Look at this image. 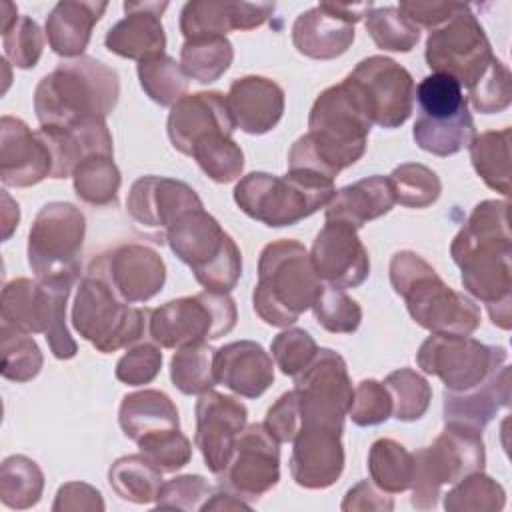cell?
Returning a JSON list of instances; mask_svg holds the SVG:
<instances>
[{"instance_id":"obj_1","label":"cell","mask_w":512,"mask_h":512,"mask_svg":"<svg viewBox=\"0 0 512 512\" xmlns=\"http://www.w3.org/2000/svg\"><path fill=\"white\" fill-rule=\"evenodd\" d=\"M370 128L372 120L358 92L344 78L314 100L308 132L290 148L288 170H310L334 180L362 158Z\"/></svg>"},{"instance_id":"obj_2","label":"cell","mask_w":512,"mask_h":512,"mask_svg":"<svg viewBox=\"0 0 512 512\" xmlns=\"http://www.w3.org/2000/svg\"><path fill=\"white\" fill-rule=\"evenodd\" d=\"M466 292L484 304L512 302V240L508 200H484L474 206L450 244Z\"/></svg>"},{"instance_id":"obj_3","label":"cell","mask_w":512,"mask_h":512,"mask_svg":"<svg viewBox=\"0 0 512 512\" xmlns=\"http://www.w3.org/2000/svg\"><path fill=\"white\" fill-rule=\"evenodd\" d=\"M120 96L114 68L80 56L60 62L34 90V112L40 128H70L90 120H106Z\"/></svg>"},{"instance_id":"obj_4","label":"cell","mask_w":512,"mask_h":512,"mask_svg":"<svg viewBox=\"0 0 512 512\" xmlns=\"http://www.w3.org/2000/svg\"><path fill=\"white\" fill-rule=\"evenodd\" d=\"M390 284L404 298L412 320L432 334L470 336L480 326V308L452 290L416 252L400 250L390 260Z\"/></svg>"},{"instance_id":"obj_5","label":"cell","mask_w":512,"mask_h":512,"mask_svg":"<svg viewBox=\"0 0 512 512\" xmlns=\"http://www.w3.org/2000/svg\"><path fill=\"white\" fill-rule=\"evenodd\" d=\"M320 288V278L304 244L282 238L262 248L252 304L266 324L288 328L302 312L312 308Z\"/></svg>"},{"instance_id":"obj_6","label":"cell","mask_w":512,"mask_h":512,"mask_svg":"<svg viewBox=\"0 0 512 512\" xmlns=\"http://www.w3.org/2000/svg\"><path fill=\"white\" fill-rule=\"evenodd\" d=\"M334 194V180L310 170H288L286 176L250 172L234 186L238 208L270 228L298 224L324 208Z\"/></svg>"},{"instance_id":"obj_7","label":"cell","mask_w":512,"mask_h":512,"mask_svg":"<svg viewBox=\"0 0 512 512\" xmlns=\"http://www.w3.org/2000/svg\"><path fill=\"white\" fill-rule=\"evenodd\" d=\"M74 278H16L2 290V324L44 334L58 360H70L78 344L66 326V302Z\"/></svg>"},{"instance_id":"obj_8","label":"cell","mask_w":512,"mask_h":512,"mask_svg":"<svg viewBox=\"0 0 512 512\" xmlns=\"http://www.w3.org/2000/svg\"><path fill=\"white\" fill-rule=\"evenodd\" d=\"M166 242L204 290L230 292L236 286L242 274L240 248L204 208L184 214L168 230Z\"/></svg>"},{"instance_id":"obj_9","label":"cell","mask_w":512,"mask_h":512,"mask_svg":"<svg viewBox=\"0 0 512 512\" xmlns=\"http://www.w3.org/2000/svg\"><path fill=\"white\" fill-rule=\"evenodd\" d=\"M150 312L130 306L102 276L86 270L74 296L72 326L98 352L110 354L144 336Z\"/></svg>"},{"instance_id":"obj_10","label":"cell","mask_w":512,"mask_h":512,"mask_svg":"<svg viewBox=\"0 0 512 512\" xmlns=\"http://www.w3.org/2000/svg\"><path fill=\"white\" fill-rule=\"evenodd\" d=\"M412 456L414 476L410 502L418 510H432L438 504L444 484H456L468 474L484 470L486 452L482 430L446 424L430 446L420 448Z\"/></svg>"},{"instance_id":"obj_11","label":"cell","mask_w":512,"mask_h":512,"mask_svg":"<svg viewBox=\"0 0 512 512\" xmlns=\"http://www.w3.org/2000/svg\"><path fill=\"white\" fill-rule=\"evenodd\" d=\"M238 320L236 304L228 292L204 290L162 304L150 312L148 334L160 348H184L190 344L226 336Z\"/></svg>"},{"instance_id":"obj_12","label":"cell","mask_w":512,"mask_h":512,"mask_svg":"<svg viewBox=\"0 0 512 512\" xmlns=\"http://www.w3.org/2000/svg\"><path fill=\"white\" fill-rule=\"evenodd\" d=\"M84 214L70 202H48L28 232V264L36 278H78Z\"/></svg>"},{"instance_id":"obj_13","label":"cell","mask_w":512,"mask_h":512,"mask_svg":"<svg viewBox=\"0 0 512 512\" xmlns=\"http://www.w3.org/2000/svg\"><path fill=\"white\" fill-rule=\"evenodd\" d=\"M424 58L430 70L452 76L466 90L472 88L496 60L490 40L468 4L444 24L430 30Z\"/></svg>"},{"instance_id":"obj_14","label":"cell","mask_w":512,"mask_h":512,"mask_svg":"<svg viewBox=\"0 0 512 512\" xmlns=\"http://www.w3.org/2000/svg\"><path fill=\"white\" fill-rule=\"evenodd\" d=\"M506 358L504 346H490L458 334H432L416 354L418 366L426 374L438 376L450 392H464L482 384L506 364Z\"/></svg>"},{"instance_id":"obj_15","label":"cell","mask_w":512,"mask_h":512,"mask_svg":"<svg viewBox=\"0 0 512 512\" xmlns=\"http://www.w3.org/2000/svg\"><path fill=\"white\" fill-rule=\"evenodd\" d=\"M294 390L300 404V426L318 424L344 430L354 388L338 352L318 348L312 362L294 376Z\"/></svg>"},{"instance_id":"obj_16","label":"cell","mask_w":512,"mask_h":512,"mask_svg":"<svg viewBox=\"0 0 512 512\" xmlns=\"http://www.w3.org/2000/svg\"><path fill=\"white\" fill-rule=\"evenodd\" d=\"M346 80L358 92L372 124L382 128L402 126L414 108L412 74L386 56H368L356 64Z\"/></svg>"},{"instance_id":"obj_17","label":"cell","mask_w":512,"mask_h":512,"mask_svg":"<svg viewBox=\"0 0 512 512\" xmlns=\"http://www.w3.org/2000/svg\"><path fill=\"white\" fill-rule=\"evenodd\" d=\"M218 478L220 488L248 504L262 498L278 484L280 448L264 424H250L240 432L230 462Z\"/></svg>"},{"instance_id":"obj_18","label":"cell","mask_w":512,"mask_h":512,"mask_svg":"<svg viewBox=\"0 0 512 512\" xmlns=\"http://www.w3.org/2000/svg\"><path fill=\"white\" fill-rule=\"evenodd\" d=\"M204 208L200 196L182 180L166 176H140L128 192L126 212L136 228L154 242H166L168 230L188 212Z\"/></svg>"},{"instance_id":"obj_19","label":"cell","mask_w":512,"mask_h":512,"mask_svg":"<svg viewBox=\"0 0 512 512\" xmlns=\"http://www.w3.org/2000/svg\"><path fill=\"white\" fill-rule=\"evenodd\" d=\"M370 8L372 2H320L296 18L292 26V44L300 54L314 60L338 58L354 42V24L360 22Z\"/></svg>"},{"instance_id":"obj_20","label":"cell","mask_w":512,"mask_h":512,"mask_svg":"<svg viewBox=\"0 0 512 512\" xmlns=\"http://www.w3.org/2000/svg\"><path fill=\"white\" fill-rule=\"evenodd\" d=\"M128 304L154 298L166 282V264L160 254L144 244H122L102 252L88 264Z\"/></svg>"},{"instance_id":"obj_21","label":"cell","mask_w":512,"mask_h":512,"mask_svg":"<svg viewBox=\"0 0 512 512\" xmlns=\"http://www.w3.org/2000/svg\"><path fill=\"white\" fill-rule=\"evenodd\" d=\"M194 412V444L204 458V466L218 476L228 466L236 438L246 428L248 410L234 396L208 390L200 394Z\"/></svg>"},{"instance_id":"obj_22","label":"cell","mask_w":512,"mask_h":512,"mask_svg":"<svg viewBox=\"0 0 512 512\" xmlns=\"http://www.w3.org/2000/svg\"><path fill=\"white\" fill-rule=\"evenodd\" d=\"M310 262L320 280L334 288H356L370 274V258L358 230L342 222H326L316 234Z\"/></svg>"},{"instance_id":"obj_23","label":"cell","mask_w":512,"mask_h":512,"mask_svg":"<svg viewBox=\"0 0 512 512\" xmlns=\"http://www.w3.org/2000/svg\"><path fill=\"white\" fill-rule=\"evenodd\" d=\"M54 158L42 132L14 116L0 120V180L4 186L26 188L52 178Z\"/></svg>"},{"instance_id":"obj_24","label":"cell","mask_w":512,"mask_h":512,"mask_svg":"<svg viewBox=\"0 0 512 512\" xmlns=\"http://www.w3.org/2000/svg\"><path fill=\"white\" fill-rule=\"evenodd\" d=\"M292 444L290 474L298 486L322 490L336 484L344 470L342 430L302 424Z\"/></svg>"},{"instance_id":"obj_25","label":"cell","mask_w":512,"mask_h":512,"mask_svg":"<svg viewBox=\"0 0 512 512\" xmlns=\"http://www.w3.org/2000/svg\"><path fill=\"white\" fill-rule=\"evenodd\" d=\"M168 138L172 146L190 156L192 148L216 134L232 136L236 124L222 92H196L180 98L168 114Z\"/></svg>"},{"instance_id":"obj_26","label":"cell","mask_w":512,"mask_h":512,"mask_svg":"<svg viewBox=\"0 0 512 512\" xmlns=\"http://www.w3.org/2000/svg\"><path fill=\"white\" fill-rule=\"evenodd\" d=\"M166 8L168 2H124L126 16L106 32V48L138 62L164 54L166 34L160 18Z\"/></svg>"},{"instance_id":"obj_27","label":"cell","mask_w":512,"mask_h":512,"mask_svg":"<svg viewBox=\"0 0 512 512\" xmlns=\"http://www.w3.org/2000/svg\"><path fill=\"white\" fill-rule=\"evenodd\" d=\"M274 12L272 2H214L192 0L180 12L184 38L226 36L230 30H252L262 26Z\"/></svg>"},{"instance_id":"obj_28","label":"cell","mask_w":512,"mask_h":512,"mask_svg":"<svg viewBox=\"0 0 512 512\" xmlns=\"http://www.w3.org/2000/svg\"><path fill=\"white\" fill-rule=\"evenodd\" d=\"M214 378L238 396L258 398L274 382V364L262 344L238 340L214 352Z\"/></svg>"},{"instance_id":"obj_29","label":"cell","mask_w":512,"mask_h":512,"mask_svg":"<svg viewBox=\"0 0 512 512\" xmlns=\"http://www.w3.org/2000/svg\"><path fill=\"white\" fill-rule=\"evenodd\" d=\"M226 102L236 128L246 134L270 132L284 114V90L264 76L234 80Z\"/></svg>"},{"instance_id":"obj_30","label":"cell","mask_w":512,"mask_h":512,"mask_svg":"<svg viewBox=\"0 0 512 512\" xmlns=\"http://www.w3.org/2000/svg\"><path fill=\"white\" fill-rule=\"evenodd\" d=\"M510 366L498 368L482 384L464 392H444V422L482 430L500 408L510 406Z\"/></svg>"},{"instance_id":"obj_31","label":"cell","mask_w":512,"mask_h":512,"mask_svg":"<svg viewBox=\"0 0 512 512\" xmlns=\"http://www.w3.org/2000/svg\"><path fill=\"white\" fill-rule=\"evenodd\" d=\"M396 204L388 176H368L352 182L332 196L326 204V222H342L360 230L366 222L376 220Z\"/></svg>"},{"instance_id":"obj_32","label":"cell","mask_w":512,"mask_h":512,"mask_svg":"<svg viewBox=\"0 0 512 512\" xmlns=\"http://www.w3.org/2000/svg\"><path fill=\"white\" fill-rule=\"evenodd\" d=\"M40 132L46 138L54 158L52 178L72 176L74 168L88 156H114L112 134L106 120H90L70 128H40Z\"/></svg>"},{"instance_id":"obj_33","label":"cell","mask_w":512,"mask_h":512,"mask_svg":"<svg viewBox=\"0 0 512 512\" xmlns=\"http://www.w3.org/2000/svg\"><path fill=\"white\" fill-rule=\"evenodd\" d=\"M108 2L62 0L46 16L50 48L64 58H80L86 50L94 24L106 12Z\"/></svg>"},{"instance_id":"obj_34","label":"cell","mask_w":512,"mask_h":512,"mask_svg":"<svg viewBox=\"0 0 512 512\" xmlns=\"http://www.w3.org/2000/svg\"><path fill=\"white\" fill-rule=\"evenodd\" d=\"M118 422L124 436L134 442L160 430L180 428L178 410L170 396L150 388L126 394L122 398Z\"/></svg>"},{"instance_id":"obj_35","label":"cell","mask_w":512,"mask_h":512,"mask_svg":"<svg viewBox=\"0 0 512 512\" xmlns=\"http://www.w3.org/2000/svg\"><path fill=\"white\" fill-rule=\"evenodd\" d=\"M108 482L116 496L132 504L156 502L162 488V470L142 452L118 458L108 470Z\"/></svg>"},{"instance_id":"obj_36","label":"cell","mask_w":512,"mask_h":512,"mask_svg":"<svg viewBox=\"0 0 512 512\" xmlns=\"http://www.w3.org/2000/svg\"><path fill=\"white\" fill-rule=\"evenodd\" d=\"M412 138L424 152L434 156H452L470 146L476 138V126L468 110L444 120L416 116Z\"/></svg>"},{"instance_id":"obj_37","label":"cell","mask_w":512,"mask_h":512,"mask_svg":"<svg viewBox=\"0 0 512 512\" xmlns=\"http://www.w3.org/2000/svg\"><path fill=\"white\" fill-rule=\"evenodd\" d=\"M510 138L512 130L482 132L470 142V160L484 184L504 196L510 194Z\"/></svg>"},{"instance_id":"obj_38","label":"cell","mask_w":512,"mask_h":512,"mask_svg":"<svg viewBox=\"0 0 512 512\" xmlns=\"http://www.w3.org/2000/svg\"><path fill=\"white\" fill-rule=\"evenodd\" d=\"M234 50L226 36H198L184 40L180 48V66L188 78L210 84L218 80L232 64Z\"/></svg>"},{"instance_id":"obj_39","label":"cell","mask_w":512,"mask_h":512,"mask_svg":"<svg viewBox=\"0 0 512 512\" xmlns=\"http://www.w3.org/2000/svg\"><path fill=\"white\" fill-rule=\"evenodd\" d=\"M370 480L388 494L410 488L414 476V456L392 438H378L368 452Z\"/></svg>"},{"instance_id":"obj_40","label":"cell","mask_w":512,"mask_h":512,"mask_svg":"<svg viewBox=\"0 0 512 512\" xmlns=\"http://www.w3.org/2000/svg\"><path fill=\"white\" fill-rule=\"evenodd\" d=\"M76 196L90 206L116 204L122 184L120 170L108 154H94L84 158L72 172Z\"/></svg>"},{"instance_id":"obj_41","label":"cell","mask_w":512,"mask_h":512,"mask_svg":"<svg viewBox=\"0 0 512 512\" xmlns=\"http://www.w3.org/2000/svg\"><path fill=\"white\" fill-rule=\"evenodd\" d=\"M44 490V474L34 460L16 454L8 456L0 466V500L14 510H26L40 502Z\"/></svg>"},{"instance_id":"obj_42","label":"cell","mask_w":512,"mask_h":512,"mask_svg":"<svg viewBox=\"0 0 512 512\" xmlns=\"http://www.w3.org/2000/svg\"><path fill=\"white\" fill-rule=\"evenodd\" d=\"M214 348L206 342L178 348L170 360L172 384L182 394H204L214 388Z\"/></svg>"},{"instance_id":"obj_43","label":"cell","mask_w":512,"mask_h":512,"mask_svg":"<svg viewBox=\"0 0 512 512\" xmlns=\"http://www.w3.org/2000/svg\"><path fill=\"white\" fill-rule=\"evenodd\" d=\"M138 80L146 96L160 106H174L186 96L188 90L186 72L174 58L166 54L138 62Z\"/></svg>"},{"instance_id":"obj_44","label":"cell","mask_w":512,"mask_h":512,"mask_svg":"<svg viewBox=\"0 0 512 512\" xmlns=\"http://www.w3.org/2000/svg\"><path fill=\"white\" fill-rule=\"evenodd\" d=\"M506 504V492L488 474L474 472L454 484L444 494V510L448 512H494Z\"/></svg>"},{"instance_id":"obj_45","label":"cell","mask_w":512,"mask_h":512,"mask_svg":"<svg viewBox=\"0 0 512 512\" xmlns=\"http://www.w3.org/2000/svg\"><path fill=\"white\" fill-rule=\"evenodd\" d=\"M414 100L418 102V116L430 120L452 118L468 110L462 86L452 76L440 72H432L420 80L414 92Z\"/></svg>"},{"instance_id":"obj_46","label":"cell","mask_w":512,"mask_h":512,"mask_svg":"<svg viewBox=\"0 0 512 512\" xmlns=\"http://www.w3.org/2000/svg\"><path fill=\"white\" fill-rule=\"evenodd\" d=\"M394 200L406 208H426L434 204L442 192L438 174L416 162L400 164L388 176Z\"/></svg>"},{"instance_id":"obj_47","label":"cell","mask_w":512,"mask_h":512,"mask_svg":"<svg viewBox=\"0 0 512 512\" xmlns=\"http://www.w3.org/2000/svg\"><path fill=\"white\" fill-rule=\"evenodd\" d=\"M190 156L196 160L200 170L218 184H228L240 178L244 170V152L232 140V136H224V134L210 136L198 142L192 148Z\"/></svg>"},{"instance_id":"obj_48","label":"cell","mask_w":512,"mask_h":512,"mask_svg":"<svg viewBox=\"0 0 512 512\" xmlns=\"http://www.w3.org/2000/svg\"><path fill=\"white\" fill-rule=\"evenodd\" d=\"M366 32L378 48L390 52H410L420 40V28L414 26L398 6H372L366 14Z\"/></svg>"},{"instance_id":"obj_49","label":"cell","mask_w":512,"mask_h":512,"mask_svg":"<svg viewBox=\"0 0 512 512\" xmlns=\"http://www.w3.org/2000/svg\"><path fill=\"white\" fill-rule=\"evenodd\" d=\"M384 386L392 396V414L402 422L422 418L432 400V388L424 376L412 368H400L386 376Z\"/></svg>"},{"instance_id":"obj_50","label":"cell","mask_w":512,"mask_h":512,"mask_svg":"<svg viewBox=\"0 0 512 512\" xmlns=\"http://www.w3.org/2000/svg\"><path fill=\"white\" fill-rule=\"evenodd\" d=\"M2 336V376L12 382H28L38 376L44 358L36 340L8 324L0 326Z\"/></svg>"},{"instance_id":"obj_51","label":"cell","mask_w":512,"mask_h":512,"mask_svg":"<svg viewBox=\"0 0 512 512\" xmlns=\"http://www.w3.org/2000/svg\"><path fill=\"white\" fill-rule=\"evenodd\" d=\"M316 322L332 334H352L362 322L360 304L342 288L322 286L312 304Z\"/></svg>"},{"instance_id":"obj_52","label":"cell","mask_w":512,"mask_h":512,"mask_svg":"<svg viewBox=\"0 0 512 512\" xmlns=\"http://www.w3.org/2000/svg\"><path fill=\"white\" fill-rule=\"evenodd\" d=\"M136 444L140 452L162 472H176L184 468L192 458V444L180 432V428L148 434Z\"/></svg>"},{"instance_id":"obj_53","label":"cell","mask_w":512,"mask_h":512,"mask_svg":"<svg viewBox=\"0 0 512 512\" xmlns=\"http://www.w3.org/2000/svg\"><path fill=\"white\" fill-rule=\"evenodd\" d=\"M468 98L480 114H496L506 110L512 102L508 66L496 58L484 76L472 88H468Z\"/></svg>"},{"instance_id":"obj_54","label":"cell","mask_w":512,"mask_h":512,"mask_svg":"<svg viewBox=\"0 0 512 512\" xmlns=\"http://www.w3.org/2000/svg\"><path fill=\"white\" fill-rule=\"evenodd\" d=\"M4 56L18 68H32L42 56L44 38L40 26L30 16H18V20L2 30Z\"/></svg>"},{"instance_id":"obj_55","label":"cell","mask_w":512,"mask_h":512,"mask_svg":"<svg viewBox=\"0 0 512 512\" xmlns=\"http://www.w3.org/2000/svg\"><path fill=\"white\" fill-rule=\"evenodd\" d=\"M270 352L282 374L294 378L312 362L318 344L304 328H286L272 340Z\"/></svg>"},{"instance_id":"obj_56","label":"cell","mask_w":512,"mask_h":512,"mask_svg":"<svg viewBox=\"0 0 512 512\" xmlns=\"http://www.w3.org/2000/svg\"><path fill=\"white\" fill-rule=\"evenodd\" d=\"M348 416L356 426H376L392 416V396L378 380H362L354 388Z\"/></svg>"},{"instance_id":"obj_57","label":"cell","mask_w":512,"mask_h":512,"mask_svg":"<svg viewBox=\"0 0 512 512\" xmlns=\"http://www.w3.org/2000/svg\"><path fill=\"white\" fill-rule=\"evenodd\" d=\"M210 496H212V486L206 482V478L198 474H184L162 484L160 494L156 498V508L192 512V510H200Z\"/></svg>"},{"instance_id":"obj_58","label":"cell","mask_w":512,"mask_h":512,"mask_svg":"<svg viewBox=\"0 0 512 512\" xmlns=\"http://www.w3.org/2000/svg\"><path fill=\"white\" fill-rule=\"evenodd\" d=\"M162 368V352L154 342H140L132 346L116 362V378L128 386H142L152 382Z\"/></svg>"},{"instance_id":"obj_59","label":"cell","mask_w":512,"mask_h":512,"mask_svg":"<svg viewBox=\"0 0 512 512\" xmlns=\"http://www.w3.org/2000/svg\"><path fill=\"white\" fill-rule=\"evenodd\" d=\"M264 426L276 442H292L300 430V404L296 390L284 392L266 412Z\"/></svg>"},{"instance_id":"obj_60","label":"cell","mask_w":512,"mask_h":512,"mask_svg":"<svg viewBox=\"0 0 512 512\" xmlns=\"http://www.w3.org/2000/svg\"><path fill=\"white\" fill-rule=\"evenodd\" d=\"M106 506H104V500H102V494L90 486V484H84V482H66L58 488L56 492V500L52 504V510L54 512H68V510H74V512H102Z\"/></svg>"},{"instance_id":"obj_61","label":"cell","mask_w":512,"mask_h":512,"mask_svg":"<svg viewBox=\"0 0 512 512\" xmlns=\"http://www.w3.org/2000/svg\"><path fill=\"white\" fill-rule=\"evenodd\" d=\"M464 2H400L398 10L418 28H436L452 18Z\"/></svg>"},{"instance_id":"obj_62","label":"cell","mask_w":512,"mask_h":512,"mask_svg":"<svg viewBox=\"0 0 512 512\" xmlns=\"http://www.w3.org/2000/svg\"><path fill=\"white\" fill-rule=\"evenodd\" d=\"M344 512H356V510H394V500L388 496V492L380 490L376 484H370L368 480L358 482L354 488H350L344 496V502L340 506Z\"/></svg>"},{"instance_id":"obj_63","label":"cell","mask_w":512,"mask_h":512,"mask_svg":"<svg viewBox=\"0 0 512 512\" xmlns=\"http://www.w3.org/2000/svg\"><path fill=\"white\" fill-rule=\"evenodd\" d=\"M250 510V504L248 502H244L242 498H238L236 494H232V492H228V490H224V488H220L216 494H212L204 504H202V508L200 510Z\"/></svg>"},{"instance_id":"obj_64","label":"cell","mask_w":512,"mask_h":512,"mask_svg":"<svg viewBox=\"0 0 512 512\" xmlns=\"http://www.w3.org/2000/svg\"><path fill=\"white\" fill-rule=\"evenodd\" d=\"M20 210L18 204L8 196V192H2V240H8L14 228L18 226Z\"/></svg>"}]
</instances>
